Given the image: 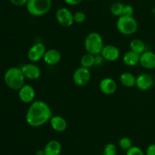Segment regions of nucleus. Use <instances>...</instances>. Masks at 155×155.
I'll return each mask as SVG.
<instances>
[{"mask_svg":"<svg viewBox=\"0 0 155 155\" xmlns=\"http://www.w3.org/2000/svg\"><path fill=\"white\" fill-rule=\"evenodd\" d=\"M52 117V111L48 103L42 100H34L30 103L26 113V122L33 128L40 127Z\"/></svg>","mask_w":155,"mask_h":155,"instance_id":"obj_1","label":"nucleus"},{"mask_svg":"<svg viewBox=\"0 0 155 155\" xmlns=\"http://www.w3.org/2000/svg\"><path fill=\"white\" fill-rule=\"evenodd\" d=\"M25 77L18 67H11L5 72L4 81L10 89L18 91L25 84Z\"/></svg>","mask_w":155,"mask_h":155,"instance_id":"obj_2","label":"nucleus"},{"mask_svg":"<svg viewBox=\"0 0 155 155\" xmlns=\"http://www.w3.org/2000/svg\"><path fill=\"white\" fill-rule=\"evenodd\" d=\"M104 46L102 36L97 32L89 33L84 40V47L88 53L97 56L101 54Z\"/></svg>","mask_w":155,"mask_h":155,"instance_id":"obj_3","label":"nucleus"},{"mask_svg":"<svg viewBox=\"0 0 155 155\" xmlns=\"http://www.w3.org/2000/svg\"><path fill=\"white\" fill-rule=\"evenodd\" d=\"M51 0H28L26 7L30 15L35 17L42 16L50 11Z\"/></svg>","mask_w":155,"mask_h":155,"instance_id":"obj_4","label":"nucleus"},{"mask_svg":"<svg viewBox=\"0 0 155 155\" xmlns=\"http://www.w3.org/2000/svg\"><path fill=\"white\" fill-rule=\"evenodd\" d=\"M138 22L133 16L119 17L117 21V29L124 35H132L138 30Z\"/></svg>","mask_w":155,"mask_h":155,"instance_id":"obj_5","label":"nucleus"},{"mask_svg":"<svg viewBox=\"0 0 155 155\" xmlns=\"http://www.w3.org/2000/svg\"><path fill=\"white\" fill-rule=\"evenodd\" d=\"M90 71L89 68L80 66L74 71L73 74V81L74 84L79 87H83L87 85L91 80Z\"/></svg>","mask_w":155,"mask_h":155,"instance_id":"obj_6","label":"nucleus"},{"mask_svg":"<svg viewBox=\"0 0 155 155\" xmlns=\"http://www.w3.org/2000/svg\"><path fill=\"white\" fill-rule=\"evenodd\" d=\"M56 20L58 23L62 27H69L73 25L74 21V14L67 8H60L56 12Z\"/></svg>","mask_w":155,"mask_h":155,"instance_id":"obj_7","label":"nucleus"},{"mask_svg":"<svg viewBox=\"0 0 155 155\" xmlns=\"http://www.w3.org/2000/svg\"><path fill=\"white\" fill-rule=\"evenodd\" d=\"M46 50L45 46L42 43H36L33 44L27 52V58L31 62H37L43 59Z\"/></svg>","mask_w":155,"mask_h":155,"instance_id":"obj_8","label":"nucleus"},{"mask_svg":"<svg viewBox=\"0 0 155 155\" xmlns=\"http://www.w3.org/2000/svg\"><path fill=\"white\" fill-rule=\"evenodd\" d=\"M21 68L25 78L29 80H37L40 78L41 69L33 62L24 64Z\"/></svg>","mask_w":155,"mask_h":155,"instance_id":"obj_9","label":"nucleus"},{"mask_svg":"<svg viewBox=\"0 0 155 155\" xmlns=\"http://www.w3.org/2000/svg\"><path fill=\"white\" fill-rule=\"evenodd\" d=\"M154 83L152 76L147 73H142L136 77V86L140 91H146L151 89Z\"/></svg>","mask_w":155,"mask_h":155,"instance_id":"obj_10","label":"nucleus"},{"mask_svg":"<svg viewBox=\"0 0 155 155\" xmlns=\"http://www.w3.org/2000/svg\"><path fill=\"white\" fill-rule=\"evenodd\" d=\"M18 97L23 103H31L34 101L36 91L31 85L24 84L21 89L18 90Z\"/></svg>","mask_w":155,"mask_h":155,"instance_id":"obj_11","label":"nucleus"},{"mask_svg":"<svg viewBox=\"0 0 155 155\" xmlns=\"http://www.w3.org/2000/svg\"><path fill=\"white\" fill-rule=\"evenodd\" d=\"M101 56L104 60L108 62H115L119 59L120 56V52L119 49L114 45H106L103 47L101 53Z\"/></svg>","mask_w":155,"mask_h":155,"instance_id":"obj_12","label":"nucleus"},{"mask_svg":"<svg viewBox=\"0 0 155 155\" xmlns=\"http://www.w3.org/2000/svg\"><path fill=\"white\" fill-rule=\"evenodd\" d=\"M99 89L103 94L110 95L116 92L117 89V82L111 78H104L99 83Z\"/></svg>","mask_w":155,"mask_h":155,"instance_id":"obj_13","label":"nucleus"},{"mask_svg":"<svg viewBox=\"0 0 155 155\" xmlns=\"http://www.w3.org/2000/svg\"><path fill=\"white\" fill-rule=\"evenodd\" d=\"M139 64L145 69L155 68V53L151 51H145L140 55Z\"/></svg>","mask_w":155,"mask_h":155,"instance_id":"obj_14","label":"nucleus"},{"mask_svg":"<svg viewBox=\"0 0 155 155\" xmlns=\"http://www.w3.org/2000/svg\"><path fill=\"white\" fill-rule=\"evenodd\" d=\"M42 59L47 65H54L60 62L61 59V55L58 50L55 49H49L46 50Z\"/></svg>","mask_w":155,"mask_h":155,"instance_id":"obj_15","label":"nucleus"},{"mask_svg":"<svg viewBox=\"0 0 155 155\" xmlns=\"http://www.w3.org/2000/svg\"><path fill=\"white\" fill-rule=\"evenodd\" d=\"M51 129L57 132H63L68 128V122L61 115H52L49 120Z\"/></svg>","mask_w":155,"mask_h":155,"instance_id":"obj_16","label":"nucleus"},{"mask_svg":"<svg viewBox=\"0 0 155 155\" xmlns=\"http://www.w3.org/2000/svg\"><path fill=\"white\" fill-rule=\"evenodd\" d=\"M61 149V144L58 141L51 140L45 144L43 150L45 155H60Z\"/></svg>","mask_w":155,"mask_h":155,"instance_id":"obj_17","label":"nucleus"},{"mask_svg":"<svg viewBox=\"0 0 155 155\" xmlns=\"http://www.w3.org/2000/svg\"><path fill=\"white\" fill-rule=\"evenodd\" d=\"M140 55L134 53L132 50L127 52L123 56V62L126 65L129 67H134L139 64Z\"/></svg>","mask_w":155,"mask_h":155,"instance_id":"obj_18","label":"nucleus"},{"mask_svg":"<svg viewBox=\"0 0 155 155\" xmlns=\"http://www.w3.org/2000/svg\"><path fill=\"white\" fill-rule=\"evenodd\" d=\"M120 81L121 84L127 88H133L136 86V77L130 72H123L120 75Z\"/></svg>","mask_w":155,"mask_h":155,"instance_id":"obj_19","label":"nucleus"},{"mask_svg":"<svg viewBox=\"0 0 155 155\" xmlns=\"http://www.w3.org/2000/svg\"><path fill=\"white\" fill-rule=\"evenodd\" d=\"M130 50L139 55L146 51L145 50V44L140 39H133L130 43Z\"/></svg>","mask_w":155,"mask_h":155,"instance_id":"obj_20","label":"nucleus"},{"mask_svg":"<svg viewBox=\"0 0 155 155\" xmlns=\"http://www.w3.org/2000/svg\"><path fill=\"white\" fill-rule=\"evenodd\" d=\"M95 65V56L91 53H86L83 55L80 59V66L86 68H92Z\"/></svg>","mask_w":155,"mask_h":155,"instance_id":"obj_21","label":"nucleus"},{"mask_svg":"<svg viewBox=\"0 0 155 155\" xmlns=\"http://www.w3.org/2000/svg\"><path fill=\"white\" fill-rule=\"evenodd\" d=\"M124 4L120 2H117L113 3L110 7V13L116 17H120L123 15V10H124Z\"/></svg>","mask_w":155,"mask_h":155,"instance_id":"obj_22","label":"nucleus"},{"mask_svg":"<svg viewBox=\"0 0 155 155\" xmlns=\"http://www.w3.org/2000/svg\"><path fill=\"white\" fill-rule=\"evenodd\" d=\"M119 146L123 150H127L133 146L132 140L129 137H123L119 140Z\"/></svg>","mask_w":155,"mask_h":155,"instance_id":"obj_23","label":"nucleus"},{"mask_svg":"<svg viewBox=\"0 0 155 155\" xmlns=\"http://www.w3.org/2000/svg\"><path fill=\"white\" fill-rule=\"evenodd\" d=\"M117 147L113 143H108L105 145L104 148V152L102 155H116Z\"/></svg>","mask_w":155,"mask_h":155,"instance_id":"obj_24","label":"nucleus"},{"mask_svg":"<svg viewBox=\"0 0 155 155\" xmlns=\"http://www.w3.org/2000/svg\"><path fill=\"white\" fill-rule=\"evenodd\" d=\"M86 19V14L83 12L79 11V12H75L74 14V23L77 24H82L84 22Z\"/></svg>","mask_w":155,"mask_h":155,"instance_id":"obj_25","label":"nucleus"},{"mask_svg":"<svg viewBox=\"0 0 155 155\" xmlns=\"http://www.w3.org/2000/svg\"><path fill=\"white\" fill-rule=\"evenodd\" d=\"M126 155H144V152L140 147L137 146H132L130 149L127 150Z\"/></svg>","mask_w":155,"mask_h":155,"instance_id":"obj_26","label":"nucleus"},{"mask_svg":"<svg viewBox=\"0 0 155 155\" xmlns=\"http://www.w3.org/2000/svg\"><path fill=\"white\" fill-rule=\"evenodd\" d=\"M134 14V9L130 5H124V10H123V15L125 16H133Z\"/></svg>","mask_w":155,"mask_h":155,"instance_id":"obj_27","label":"nucleus"},{"mask_svg":"<svg viewBox=\"0 0 155 155\" xmlns=\"http://www.w3.org/2000/svg\"><path fill=\"white\" fill-rule=\"evenodd\" d=\"M10 2L15 6H24L27 5L28 0H10Z\"/></svg>","mask_w":155,"mask_h":155,"instance_id":"obj_28","label":"nucleus"},{"mask_svg":"<svg viewBox=\"0 0 155 155\" xmlns=\"http://www.w3.org/2000/svg\"><path fill=\"white\" fill-rule=\"evenodd\" d=\"M146 155H155V144H150L146 150Z\"/></svg>","mask_w":155,"mask_h":155,"instance_id":"obj_29","label":"nucleus"},{"mask_svg":"<svg viewBox=\"0 0 155 155\" xmlns=\"http://www.w3.org/2000/svg\"><path fill=\"white\" fill-rule=\"evenodd\" d=\"M82 1L83 0H64V2L69 5H77L81 3Z\"/></svg>","mask_w":155,"mask_h":155,"instance_id":"obj_30","label":"nucleus"},{"mask_svg":"<svg viewBox=\"0 0 155 155\" xmlns=\"http://www.w3.org/2000/svg\"><path fill=\"white\" fill-rule=\"evenodd\" d=\"M35 155H45V152H44V150H38L36 152Z\"/></svg>","mask_w":155,"mask_h":155,"instance_id":"obj_31","label":"nucleus"},{"mask_svg":"<svg viewBox=\"0 0 155 155\" xmlns=\"http://www.w3.org/2000/svg\"><path fill=\"white\" fill-rule=\"evenodd\" d=\"M154 18H155V9L154 10Z\"/></svg>","mask_w":155,"mask_h":155,"instance_id":"obj_32","label":"nucleus"},{"mask_svg":"<svg viewBox=\"0 0 155 155\" xmlns=\"http://www.w3.org/2000/svg\"><path fill=\"white\" fill-rule=\"evenodd\" d=\"M88 1H94V0H88Z\"/></svg>","mask_w":155,"mask_h":155,"instance_id":"obj_33","label":"nucleus"}]
</instances>
